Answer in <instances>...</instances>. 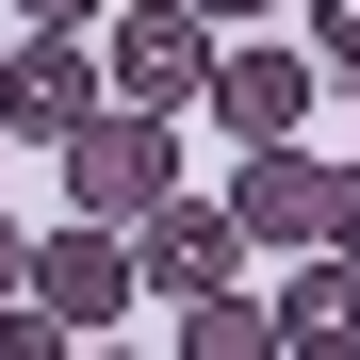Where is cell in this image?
I'll use <instances>...</instances> for the list:
<instances>
[{
  "instance_id": "3",
  "label": "cell",
  "mask_w": 360,
  "mask_h": 360,
  "mask_svg": "<svg viewBox=\"0 0 360 360\" xmlns=\"http://www.w3.org/2000/svg\"><path fill=\"white\" fill-rule=\"evenodd\" d=\"M98 98H115V82H98V33H49V17H33L17 49H0V148H33V164H49Z\"/></svg>"
},
{
  "instance_id": "11",
  "label": "cell",
  "mask_w": 360,
  "mask_h": 360,
  "mask_svg": "<svg viewBox=\"0 0 360 360\" xmlns=\"http://www.w3.org/2000/svg\"><path fill=\"white\" fill-rule=\"evenodd\" d=\"M328 246L360 262V164H328Z\"/></svg>"
},
{
  "instance_id": "1",
  "label": "cell",
  "mask_w": 360,
  "mask_h": 360,
  "mask_svg": "<svg viewBox=\"0 0 360 360\" xmlns=\"http://www.w3.org/2000/svg\"><path fill=\"white\" fill-rule=\"evenodd\" d=\"M66 213H115V229H148V197H180V115H148V98H98L66 148Z\"/></svg>"
},
{
  "instance_id": "9",
  "label": "cell",
  "mask_w": 360,
  "mask_h": 360,
  "mask_svg": "<svg viewBox=\"0 0 360 360\" xmlns=\"http://www.w3.org/2000/svg\"><path fill=\"white\" fill-rule=\"evenodd\" d=\"M180 344H197V360H278V295H180Z\"/></svg>"
},
{
  "instance_id": "8",
  "label": "cell",
  "mask_w": 360,
  "mask_h": 360,
  "mask_svg": "<svg viewBox=\"0 0 360 360\" xmlns=\"http://www.w3.org/2000/svg\"><path fill=\"white\" fill-rule=\"evenodd\" d=\"M278 344H311V360H360V262L344 246H311L278 278Z\"/></svg>"
},
{
  "instance_id": "15",
  "label": "cell",
  "mask_w": 360,
  "mask_h": 360,
  "mask_svg": "<svg viewBox=\"0 0 360 360\" xmlns=\"http://www.w3.org/2000/svg\"><path fill=\"white\" fill-rule=\"evenodd\" d=\"M0 49H17V33H0Z\"/></svg>"
},
{
  "instance_id": "5",
  "label": "cell",
  "mask_w": 360,
  "mask_h": 360,
  "mask_svg": "<svg viewBox=\"0 0 360 360\" xmlns=\"http://www.w3.org/2000/svg\"><path fill=\"white\" fill-rule=\"evenodd\" d=\"M311 82H328V49H246V33H229V49H213V131H229V148L311 131Z\"/></svg>"
},
{
  "instance_id": "14",
  "label": "cell",
  "mask_w": 360,
  "mask_h": 360,
  "mask_svg": "<svg viewBox=\"0 0 360 360\" xmlns=\"http://www.w3.org/2000/svg\"><path fill=\"white\" fill-rule=\"evenodd\" d=\"M197 17H213V33H229V17H262V0H197Z\"/></svg>"
},
{
  "instance_id": "13",
  "label": "cell",
  "mask_w": 360,
  "mask_h": 360,
  "mask_svg": "<svg viewBox=\"0 0 360 360\" xmlns=\"http://www.w3.org/2000/svg\"><path fill=\"white\" fill-rule=\"evenodd\" d=\"M0 295H33V246H17V229H0Z\"/></svg>"
},
{
  "instance_id": "2",
  "label": "cell",
  "mask_w": 360,
  "mask_h": 360,
  "mask_svg": "<svg viewBox=\"0 0 360 360\" xmlns=\"http://www.w3.org/2000/svg\"><path fill=\"white\" fill-rule=\"evenodd\" d=\"M213 17H197V0H115V17H98V82L115 98H148V115H197L213 98Z\"/></svg>"
},
{
  "instance_id": "4",
  "label": "cell",
  "mask_w": 360,
  "mask_h": 360,
  "mask_svg": "<svg viewBox=\"0 0 360 360\" xmlns=\"http://www.w3.org/2000/svg\"><path fill=\"white\" fill-rule=\"evenodd\" d=\"M33 295H49V311H66V328L98 344V328L148 295V262H131V229H115V213H66V229L33 246Z\"/></svg>"
},
{
  "instance_id": "10",
  "label": "cell",
  "mask_w": 360,
  "mask_h": 360,
  "mask_svg": "<svg viewBox=\"0 0 360 360\" xmlns=\"http://www.w3.org/2000/svg\"><path fill=\"white\" fill-rule=\"evenodd\" d=\"M311 49H328V66H360V0H311Z\"/></svg>"
},
{
  "instance_id": "6",
  "label": "cell",
  "mask_w": 360,
  "mask_h": 360,
  "mask_svg": "<svg viewBox=\"0 0 360 360\" xmlns=\"http://www.w3.org/2000/svg\"><path fill=\"white\" fill-rule=\"evenodd\" d=\"M229 229H246V246H328V164L311 148H246V164H229Z\"/></svg>"
},
{
  "instance_id": "12",
  "label": "cell",
  "mask_w": 360,
  "mask_h": 360,
  "mask_svg": "<svg viewBox=\"0 0 360 360\" xmlns=\"http://www.w3.org/2000/svg\"><path fill=\"white\" fill-rule=\"evenodd\" d=\"M17 17H49V33H98V17H115V0H17Z\"/></svg>"
},
{
  "instance_id": "7",
  "label": "cell",
  "mask_w": 360,
  "mask_h": 360,
  "mask_svg": "<svg viewBox=\"0 0 360 360\" xmlns=\"http://www.w3.org/2000/svg\"><path fill=\"white\" fill-rule=\"evenodd\" d=\"M131 262H148V295H213L229 262H246V229H229L213 197H148V229H131Z\"/></svg>"
}]
</instances>
